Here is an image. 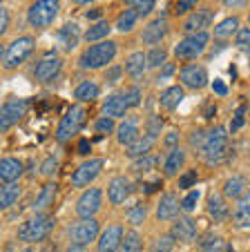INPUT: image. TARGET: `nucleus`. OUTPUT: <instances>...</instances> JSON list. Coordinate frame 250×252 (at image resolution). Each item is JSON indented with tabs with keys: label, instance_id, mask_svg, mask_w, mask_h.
Returning <instances> with one entry per match:
<instances>
[{
	"label": "nucleus",
	"instance_id": "f257e3e1",
	"mask_svg": "<svg viewBox=\"0 0 250 252\" xmlns=\"http://www.w3.org/2000/svg\"><path fill=\"white\" fill-rule=\"evenodd\" d=\"M203 157L210 165H219V163H226L232 157L230 143H228V132L223 127H210L206 132V143H203Z\"/></svg>",
	"mask_w": 250,
	"mask_h": 252
},
{
	"label": "nucleus",
	"instance_id": "f03ea898",
	"mask_svg": "<svg viewBox=\"0 0 250 252\" xmlns=\"http://www.w3.org/2000/svg\"><path fill=\"white\" fill-rule=\"evenodd\" d=\"M116 43L114 40H103V43L90 45L85 52L80 54V67L83 69H101V67H107L109 63L116 58Z\"/></svg>",
	"mask_w": 250,
	"mask_h": 252
},
{
	"label": "nucleus",
	"instance_id": "7ed1b4c3",
	"mask_svg": "<svg viewBox=\"0 0 250 252\" xmlns=\"http://www.w3.org/2000/svg\"><path fill=\"white\" fill-rule=\"evenodd\" d=\"M52 228H54L52 217L38 212V214H34V217H29V219L20 225L16 237H18V241H25V243H38L52 232Z\"/></svg>",
	"mask_w": 250,
	"mask_h": 252
},
{
	"label": "nucleus",
	"instance_id": "20e7f679",
	"mask_svg": "<svg viewBox=\"0 0 250 252\" xmlns=\"http://www.w3.org/2000/svg\"><path fill=\"white\" fill-rule=\"evenodd\" d=\"M34 47H36V40H34L32 36H20V38H16L14 43L5 49V54H2V65H5L7 69L20 67L32 56Z\"/></svg>",
	"mask_w": 250,
	"mask_h": 252
},
{
	"label": "nucleus",
	"instance_id": "39448f33",
	"mask_svg": "<svg viewBox=\"0 0 250 252\" xmlns=\"http://www.w3.org/2000/svg\"><path fill=\"white\" fill-rule=\"evenodd\" d=\"M58 11H61V5L56 0H38L29 7L27 11V20L32 27L36 29H43V27H49V25L56 20Z\"/></svg>",
	"mask_w": 250,
	"mask_h": 252
},
{
	"label": "nucleus",
	"instance_id": "423d86ee",
	"mask_svg": "<svg viewBox=\"0 0 250 252\" xmlns=\"http://www.w3.org/2000/svg\"><path fill=\"white\" fill-rule=\"evenodd\" d=\"M67 237H70L71 246H90L92 241L101 237V225L94 217L92 219H78L67 228Z\"/></svg>",
	"mask_w": 250,
	"mask_h": 252
},
{
	"label": "nucleus",
	"instance_id": "0eeeda50",
	"mask_svg": "<svg viewBox=\"0 0 250 252\" xmlns=\"http://www.w3.org/2000/svg\"><path fill=\"white\" fill-rule=\"evenodd\" d=\"M85 119H87L85 107H80V105H74V107H70V110L65 112V116L61 119L58 127H56V141L65 143V141H70V138H74V134L78 132L80 127H83Z\"/></svg>",
	"mask_w": 250,
	"mask_h": 252
},
{
	"label": "nucleus",
	"instance_id": "6e6552de",
	"mask_svg": "<svg viewBox=\"0 0 250 252\" xmlns=\"http://www.w3.org/2000/svg\"><path fill=\"white\" fill-rule=\"evenodd\" d=\"M208 43H210V36H208L206 32L185 36V38H181V43H177L175 56L179 58V61H194V58H199L206 52Z\"/></svg>",
	"mask_w": 250,
	"mask_h": 252
},
{
	"label": "nucleus",
	"instance_id": "1a4fd4ad",
	"mask_svg": "<svg viewBox=\"0 0 250 252\" xmlns=\"http://www.w3.org/2000/svg\"><path fill=\"white\" fill-rule=\"evenodd\" d=\"M63 69V58L58 54H45L34 67V78L38 83H52Z\"/></svg>",
	"mask_w": 250,
	"mask_h": 252
},
{
	"label": "nucleus",
	"instance_id": "9d476101",
	"mask_svg": "<svg viewBox=\"0 0 250 252\" xmlns=\"http://www.w3.org/2000/svg\"><path fill=\"white\" fill-rule=\"evenodd\" d=\"M101 203H103V192L99 188H87L80 194V199L76 201V212H78L80 219H92L101 210Z\"/></svg>",
	"mask_w": 250,
	"mask_h": 252
},
{
	"label": "nucleus",
	"instance_id": "9b49d317",
	"mask_svg": "<svg viewBox=\"0 0 250 252\" xmlns=\"http://www.w3.org/2000/svg\"><path fill=\"white\" fill-rule=\"evenodd\" d=\"M101 170H103V161H101V158H90V161L80 163V165L74 170V174H71V186L74 188L90 186L96 176L101 174Z\"/></svg>",
	"mask_w": 250,
	"mask_h": 252
},
{
	"label": "nucleus",
	"instance_id": "f8f14e48",
	"mask_svg": "<svg viewBox=\"0 0 250 252\" xmlns=\"http://www.w3.org/2000/svg\"><path fill=\"white\" fill-rule=\"evenodd\" d=\"M165 36H168V20L161 16L145 25V29L141 32V43L147 47H159V43H163Z\"/></svg>",
	"mask_w": 250,
	"mask_h": 252
},
{
	"label": "nucleus",
	"instance_id": "ddd939ff",
	"mask_svg": "<svg viewBox=\"0 0 250 252\" xmlns=\"http://www.w3.org/2000/svg\"><path fill=\"white\" fill-rule=\"evenodd\" d=\"M25 110H27L25 100L9 98L5 105H2V110H0V127H2V129L14 127V125L25 116Z\"/></svg>",
	"mask_w": 250,
	"mask_h": 252
},
{
	"label": "nucleus",
	"instance_id": "4468645a",
	"mask_svg": "<svg viewBox=\"0 0 250 252\" xmlns=\"http://www.w3.org/2000/svg\"><path fill=\"white\" fill-rule=\"evenodd\" d=\"M123 237H125V232L118 223L107 225L99 237V252H116L123 243Z\"/></svg>",
	"mask_w": 250,
	"mask_h": 252
},
{
	"label": "nucleus",
	"instance_id": "2eb2a0df",
	"mask_svg": "<svg viewBox=\"0 0 250 252\" xmlns=\"http://www.w3.org/2000/svg\"><path fill=\"white\" fill-rule=\"evenodd\" d=\"M170 234L177 241H183V243L194 241V239H197V221H194L192 217H179V219H175V223H172Z\"/></svg>",
	"mask_w": 250,
	"mask_h": 252
},
{
	"label": "nucleus",
	"instance_id": "dca6fc26",
	"mask_svg": "<svg viewBox=\"0 0 250 252\" xmlns=\"http://www.w3.org/2000/svg\"><path fill=\"white\" fill-rule=\"evenodd\" d=\"M181 83L188 87H192V90H201L203 85L208 83V71L206 67L201 65H185L181 67Z\"/></svg>",
	"mask_w": 250,
	"mask_h": 252
},
{
	"label": "nucleus",
	"instance_id": "f3484780",
	"mask_svg": "<svg viewBox=\"0 0 250 252\" xmlns=\"http://www.w3.org/2000/svg\"><path fill=\"white\" fill-rule=\"evenodd\" d=\"M210 20H213V11L210 9H194L192 14L185 18L183 32L188 33V36H192V33H201V32H206V27L210 25Z\"/></svg>",
	"mask_w": 250,
	"mask_h": 252
},
{
	"label": "nucleus",
	"instance_id": "a211bd4d",
	"mask_svg": "<svg viewBox=\"0 0 250 252\" xmlns=\"http://www.w3.org/2000/svg\"><path fill=\"white\" fill-rule=\"evenodd\" d=\"M130 194H132V183H130L125 176H116V179H112V183H109V188H107L109 203L121 205L130 199Z\"/></svg>",
	"mask_w": 250,
	"mask_h": 252
},
{
	"label": "nucleus",
	"instance_id": "6ab92c4d",
	"mask_svg": "<svg viewBox=\"0 0 250 252\" xmlns=\"http://www.w3.org/2000/svg\"><path fill=\"white\" fill-rule=\"evenodd\" d=\"M179 208L181 203L175 194H163L156 205V217H159V221H172L179 214Z\"/></svg>",
	"mask_w": 250,
	"mask_h": 252
},
{
	"label": "nucleus",
	"instance_id": "aec40b11",
	"mask_svg": "<svg viewBox=\"0 0 250 252\" xmlns=\"http://www.w3.org/2000/svg\"><path fill=\"white\" fill-rule=\"evenodd\" d=\"M116 138L121 145H134L139 141V121L137 119H125L116 127Z\"/></svg>",
	"mask_w": 250,
	"mask_h": 252
},
{
	"label": "nucleus",
	"instance_id": "412c9836",
	"mask_svg": "<svg viewBox=\"0 0 250 252\" xmlns=\"http://www.w3.org/2000/svg\"><path fill=\"white\" fill-rule=\"evenodd\" d=\"M56 40L61 43L63 49H74L80 40V29L76 23H65L61 29L56 32Z\"/></svg>",
	"mask_w": 250,
	"mask_h": 252
},
{
	"label": "nucleus",
	"instance_id": "4be33fe9",
	"mask_svg": "<svg viewBox=\"0 0 250 252\" xmlns=\"http://www.w3.org/2000/svg\"><path fill=\"white\" fill-rule=\"evenodd\" d=\"M23 174V163L20 158H14V157H5L0 161V179L5 183H14L20 179Z\"/></svg>",
	"mask_w": 250,
	"mask_h": 252
},
{
	"label": "nucleus",
	"instance_id": "5701e85b",
	"mask_svg": "<svg viewBox=\"0 0 250 252\" xmlns=\"http://www.w3.org/2000/svg\"><path fill=\"white\" fill-rule=\"evenodd\" d=\"M128 110L130 107L123 98V94H112L103 103V116H109V119H121V116H125Z\"/></svg>",
	"mask_w": 250,
	"mask_h": 252
},
{
	"label": "nucleus",
	"instance_id": "b1692460",
	"mask_svg": "<svg viewBox=\"0 0 250 252\" xmlns=\"http://www.w3.org/2000/svg\"><path fill=\"white\" fill-rule=\"evenodd\" d=\"M183 96H185V92H183V87L181 85H172V87H168V90H163L161 92V107L163 110H168V112H172V110H177L181 105V100H183Z\"/></svg>",
	"mask_w": 250,
	"mask_h": 252
},
{
	"label": "nucleus",
	"instance_id": "393cba45",
	"mask_svg": "<svg viewBox=\"0 0 250 252\" xmlns=\"http://www.w3.org/2000/svg\"><path fill=\"white\" fill-rule=\"evenodd\" d=\"M145 67H147V54L143 52L130 54L128 61H125V71H128L130 78H141L145 74Z\"/></svg>",
	"mask_w": 250,
	"mask_h": 252
},
{
	"label": "nucleus",
	"instance_id": "a878e982",
	"mask_svg": "<svg viewBox=\"0 0 250 252\" xmlns=\"http://www.w3.org/2000/svg\"><path fill=\"white\" fill-rule=\"evenodd\" d=\"M20 194H23V188H20L18 181L2 183V190H0V208H2V210L11 208V205L20 199Z\"/></svg>",
	"mask_w": 250,
	"mask_h": 252
},
{
	"label": "nucleus",
	"instance_id": "bb28decb",
	"mask_svg": "<svg viewBox=\"0 0 250 252\" xmlns=\"http://www.w3.org/2000/svg\"><path fill=\"white\" fill-rule=\"evenodd\" d=\"M183 161H185V152H183V150H181V148L170 150V152L165 154V158H163V172L168 176L177 174V172L181 170V165H183Z\"/></svg>",
	"mask_w": 250,
	"mask_h": 252
},
{
	"label": "nucleus",
	"instance_id": "cd10ccee",
	"mask_svg": "<svg viewBox=\"0 0 250 252\" xmlns=\"http://www.w3.org/2000/svg\"><path fill=\"white\" fill-rule=\"evenodd\" d=\"M237 33H239V18H237V16H228V18H223L221 23L214 27V36L221 40L232 38Z\"/></svg>",
	"mask_w": 250,
	"mask_h": 252
},
{
	"label": "nucleus",
	"instance_id": "c85d7f7f",
	"mask_svg": "<svg viewBox=\"0 0 250 252\" xmlns=\"http://www.w3.org/2000/svg\"><path fill=\"white\" fill-rule=\"evenodd\" d=\"M96 96H99V85H96L94 81H83V83H78L74 90V98L78 100V103H92Z\"/></svg>",
	"mask_w": 250,
	"mask_h": 252
},
{
	"label": "nucleus",
	"instance_id": "c756f323",
	"mask_svg": "<svg viewBox=\"0 0 250 252\" xmlns=\"http://www.w3.org/2000/svg\"><path fill=\"white\" fill-rule=\"evenodd\" d=\"M109 23L107 20H96L94 25H92L90 29H87V33H85V40L90 45H96V43H103V38H107L109 36Z\"/></svg>",
	"mask_w": 250,
	"mask_h": 252
},
{
	"label": "nucleus",
	"instance_id": "7c9ffc66",
	"mask_svg": "<svg viewBox=\"0 0 250 252\" xmlns=\"http://www.w3.org/2000/svg\"><path fill=\"white\" fill-rule=\"evenodd\" d=\"M154 141H156V138L150 136V134L141 136L137 143H134V145H130V148H128V157H132V158H143V157H147V154H150V150L154 148Z\"/></svg>",
	"mask_w": 250,
	"mask_h": 252
},
{
	"label": "nucleus",
	"instance_id": "2f4dec72",
	"mask_svg": "<svg viewBox=\"0 0 250 252\" xmlns=\"http://www.w3.org/2000/svg\"><path fill=\"white\" fill-rule=\"evenodd\" d=\"M208 214H210L214 221H226L228 219L226 201H223L219 194H213L210 199H208Z\"/></svg>",
	"mask_w": 250,
	"mask_h": 252
},
{
	"label": "nucleus",
	"instance_id": "473e14b6",
	"mask_svg": "<svg viewBox=\"0 0 250 252\" xmlns=\"http://www.w3.org/2000/svg\"><path fill=\"white\" fill-rule=\"evenodd\" d=\"M244 188H246V179L241 174H235V176H230L226 181V186H223V196H228V199H239V196H244Z\"/></svg>",
	"mask_w": 250,
	"mask_h": 252
},
{
	"label": "nucleus",
	"instance_id": "72a5a7b5",
	"mask_svg": "<svg viewBox=\"0 0 250 252\" xmlns=\"http://www.w3.org/2000/svg\"><path fill=\"white\" fill-rule=\"evenodd\" d=\"M118 252H143V239L137 230H130L123 237V243L118 248Z\"/></svg>",
	"mask_w": 250,
	"mask_h": 252
},
{
	"label": "nucleus",
	"instance_id": "f704fd0d",
	"mask_svg": "<svg viewBox=\"0 0 250 252\" xmlns=\"http://www.w3.org/2000/svg\"><path fill=\"white\" fill-rule=\"evenodd\" d=\"M137 20H139V16L128 7V9L121 11V16L116 18V29H118V32H123V33H125V32H132L134 25H137Z\"/></svg>",
	"mask_w": 250,
	"mask_h": 252
},
{
	"label": "nucleus",
	"instance_id": "c9c22d12",
	"mask_svg": "<svg viewBox=\"0 0 250 252\" xmlns=\"http://www.w3.org/2000/svg\"><path fill=\"white\" fill-rule=\"evenodd\" d=\"M235 219L239 221L241 225H248L250 228V190L239 199V208H237Z\"/></svg>",
	"mask_w": 250,
	"mask_h": 252
},
{
	"label": "nucleus",
	"instance_id": "e433bc0d",
	"mask_svg": "<svg viewBox=\"0 0 250 252\" xmlns=\"http://www.w3.org/2000/svg\"><path fill=\"white\" fill-rule=\"evenodd\" d=\"M54 196H56V186H54V183H47V186L43 188V192L38 194V199L34 201V208H36V210L47 208V205L54 201Z\"/></svg>",
	"mask_w": 250,
	"mask_h": 252
},
{
	"label": "nucleus",
	"instance_id": "4c0bfd02",
	"mask_svg": "<svg viewBox=\"0 0 250 252\" xmlns=\"http://www.w3.org/2000/svg\"><path fill=\"white\" fill-rule=\"evenodd\" d=\"M154 7H156L154 0H132V2H130V9H132L139 18H145L147 14H152Z\"/></svg>",
	"mask_w": 250,
	"mask_h": 252
},
{
	"label": "nucleus",
	"instance_id": "58836bf2",
	"mask_svg": "<svg viewBox=\"0 0 250 252\" xmlns=\"http://www.w3.org/2000/svg\"><path fill=\"white\" fill-rule=\"evenodd\" d=\"M145 217H147V208L145 205H132V208L128 210V221L132 225H141V223H145Z\"/></svg>",
	"mask_w": 250,
	"mask_h": 252
},
{
	"label": "nucleus",
	"instance_id": "ea45409f",
	"mask_svg": "<svg viewBox=\"0 0 250 252\" xmlns=\"http://www.w3.org/2000/svg\"><path fill=\"white\" fill-rule=\"evenodd\" d=\"M165 58H168V54H165L163 47H152L150 52H147V67H161V65H165Z\"/></svg>",
	"mask_w": 250,
	"mask_h": 252
},
{
	"label": "nucleus",
	"instance_id": "a19ab883",
	"mask_svg": "<svg viewBox=\"0 0 250 252\" xmlns=\"http://www.w3.org/2000/svg\"><path fill=\"white\" fill-rule=\"evenodd\" d=\"M175 241H177V239L172 237V234H163V237H159L154 241V246H152V252H172V248H175Z\"/></svg>",
	"mask_w": 250,
	"mask_h": 252
},
{
	"label": "nucleus",
	"instance_id": "79ce46f5",
	"mask_svg": "<svg viewBox=\"0 0 250 252\" xmlns=\"http://www.w3.org/2000/svg\"><path fill=\"white\" fill-rule=\"evenodd\" d=\"M235 47L244 54H250V29H239L235 36Z\"/></svg>",
	"mask_w": 250,
	"mask_h": 252
},
{
	"label": "nucleus",
	"instance_id": "37998d69",
	"mask_svg": "<svg viewBox=\"0 0 250 252\" xmlns=\"http://www.w3.org/2000/svg\"><path fill=\"white\" fill-rule=\"evenodd\" d=\"M116 127L118 125L114 123V119H109V116H101V119L94 123V129L101 134H112V132H116Z\"/></svg>",
	"mask_w": 250,
	"mask_h": 252
},
{
	"label": "nucleus",
	"instance_id": "c03bdc74",
	"mask_svg": "<svg viewBox=\"0 0 250 252\" xmlns=\"http://www.w3.org/2000/svg\"><path fill=\"white\" fill-rule=\"evenodd\" d=\"M123 98H125L128 107H137L141 103V90L139 87H128V90L123 92Z\"/></svg>",
	"mask_w": 250,
	"mask_h": 252
},
{
	"label": "nucleus",
	"instance_id": "a18cd8bd",
	"mask_svg": "<svg viewBox=\"0 0 250 252\" xmlns=\"http://www.w3.org/2000/svg\"><path fill=\"white\" fill-rule=\"evenodd\" d=\"M199 196H201V192H199V190H192L183 201H181V208H183L185 212H192L194 205H197V201H199Z\"/></svg>",
	"mask_w": 250,
	"mask_h": 252
},
{
	"label": "nucleus",
	"instance_id": "49530a36",
	"mask_svg": "<svg viewBox=\"0 0 250 252\" xmlns=\"http://www.w3.org/2000/svg\"><path fill=\"white\" fill-rule=\"evenodd\" d=\"M203 252H223V241L219 237H210L203 243Z\"/></svg>",
	"mask_w": 250,
	"mask_h": 252
},
{
	"label": "nucleus",
	"instance_id": "de8ad7c7",
	"mask_svg": "<svg viewBox=\"0 0 250 252\" xmlns=\"http://www.w3.org/2000/svg\"><path fill=\"white\" fill-rule=\"evenodd\" d=\"M56 170H58V157H47V161L40 165V172H43L45 176H52Z\"/></svg>",
	"mask_w": 250,
	"mask_h": 252
},
{
	"label": "nucleus",
	"instance_id": "09e8293b",
	"mask_svg": "<svg viewBox=\"0 0 250 252\" xmlns=\"http://www.w3.org/2000/svg\"><path fill=\"white\" fill-rule=\"evenodd\" d=\"M154 163H156V157H143V158H139L137 163H134V170L137 172H143V170H150V167H154Z\"/></svg>",
	"mask_w": 250,
	"mask_h": 252
},
{
	"label": "nucleus",
	"instance_id": "8fccbe9b",
	"mask_svg": "<svg viewBox=\"0 0 250 252\" xmlns=\"http://www.w3.org/2000/svg\"><path fill=\"white\" fill-rule=\"evenodd\" d=\"M194 181H197V172H185V174L179 179V188L181 190H188V188L194 186Z\"/></svg>",
	"mask_w": 250,
	"mask_h": 252
},
{
	"label": "nucleus",
	"instance_id": "3c124183",
	"mask_svg": "<svg viewBox=\"0 0 250 252\" xmlns=\"http://www.w3.org/2000/svg\"><path fill=\"white\" fill-rule=\"evenodd\" d=\"M244 116H246V110H244V107H239V110H237V114L232 116V121H230V129H232V132H237V129L244 127Z\"/></svg>",
	"mask_w": 250,
	"mask_h": 252
},
{
	"label": "nucleus",
	"instance_id": "603ef678",
	"mask_svg": "<svg viewBox=\"0 0 250 252\" xmlns=\"http://www.w3.org/2000/svg\"><path fill=\"white\" fill-rule=\"evenodd\" d=\"M9 29V9L0 7V33H5Z\"/></svg>",
	"mask_w": 250,
	"mask_h": 252
},
{
	"label": "nucleus",
	"instance_id": "864d4df0",
	"mask_svg": "<svg viewBox=\"0 0 250 252\" xmlns=\"http://www.w3.org/2000/svg\"><path fill=\"white\" fill-rule=\"evenodd\" d=\"M175 71H177V67L172 65V63H165L163 69H161V74H159V81H163V78H165V81H168V78H172V76H175Z\"/></svg>",
	"mask_w": 250,
	"mask_h": 252
},
{
	"label": "nucleus",
	"instance_id": "5fc2aeb1",
	"mask_svg": "<svg viewBox=\"0 0 250 252\" xmlns=\"http://www.w3.org/2000/svg\"><path fill=\"white\" fill-rule=\"evenodd\" d=\"M163 143H165V148H168V150H175L177 145H179V136H177V132H170V134H165Z\"/></svg>",
	"mask_w": 250,
	"mask_h": 252
},
{
	"label": "nucleus",
	"instance_id": "6e6d98bb",
	"mask_svg": "<svg viewBox=\"0 0 250 252\" xmlns=\"http://www.w3.org/2000/svg\"><path fill=\"white\" fill-rule=\"evenodd\" d=\"M190 9H194V0H183V2H177V7H175V11L177 14H185V11H190Z\"/></svg>",
	"mask_w": 250,
	"mask_h": 252
},
{
	"label": "nucleus",
	"instance_id": "4d7b16f0",
	"mask_svg": "<svg viewBox=\"0 0 250 252\" xmlns=\"http://www.w3.org/2000/svg\"><path fill=\"white\" fill-rule=\"evenodd\" d=\"M121 74H123L121 67H112V69L105 74V81H107V83H114V81H118V78H121Z\"/></svg>",
	"mask_w": 250,
	"mask_h": 252
},
{
	"label": "nucleus",
	"instance_id": "13d9d810",
	"mask_svg": "<svg viewBox=\"0 0 250 252\" xmlns=\"http://www.w3.org/2000/svg\"><path fill=\"white\" fill-rule=\"evenodd\" d=\"M213 90H214V94H219V96H226L228 94V85L223 81H213Z\"/></svg>",
	"mask_w": 250,
	"mask_h": 252
},
{
	"label": "nucleus",
	"instance_id": "bf43d9fd",
	"mask_svg": "<svg viewBox=\"0 0 250 252\" xmlns=\"http://www.w3.org/2000/svg\"><path fill=\"white\" fill-rule=\"evenodd\" d=\"M65 252H90V250H87L85 246H70Z\"/></svg>",
	"mask_w": 250,
	"mask_h": 252
},
{
	"label": "nucleus",
	"instance_id": "052dcab7",
	"mask_svg": "<svg viewBox=\"0 0 250 252\" xmlns=\"http://www.w3.org/2000/svg\"><path fill=\"white\" fill-rule=\"evenodd\" d=\"M78 152H80V154H87V152H90V141H80Z\"/></svg>",
	"mask_w": 250,
	"mask_h": 252
},
{
	"label": "nucleus",
	"instance_id": "680f3d73",
	"mask_svg": "<svg viewBox=\"0 0 250 252\" xmlns=\"http://www.w3.org/2000/svg\"><path fill=\"white\" fill-rule=\"evenodd\" d=\"M20 252H32V250H20Z\"/></svg>",
	"mask_w": 250,
	"mask_h": 252
}]
</instances>
